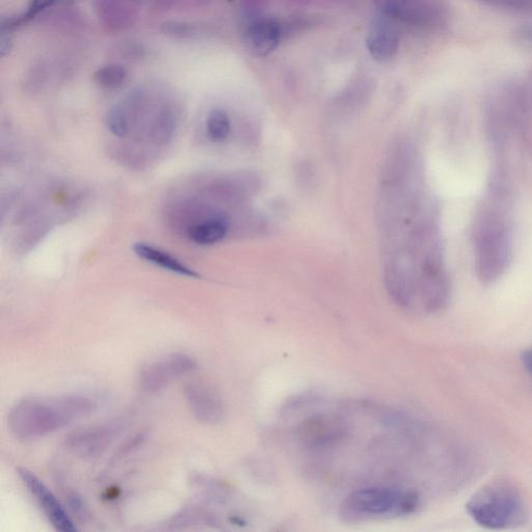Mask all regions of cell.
<instances>
[{
    "mask_svg": "<svg viewBox=\"0 0 532 532\" xmlns=\"http://www.w3.org/2000/svg\"><path fill=\"white\" fill-rule=\"evenodd\" d=\"M475 264L478 276L485 282L499 279L513 258V228L510 196L503 183L493 184L475 220Z\"/></svg>",
    "mask_w": 532,
    "mask_h": 532,
    "instance_id": "obj_1",
    "label": "cell"
},
{
    "mask_svg": "<svg viewBox=\"0 0 532 532\" xmlns=\"http://www.w3.org/2000/svg\"><path fill=\"white\" fill-rule=\"evenodd\" d=\"M97 409L96 399L86 394L26 398L13 407L8 424L17 439L32 441L60 431Z\"/></svg>",
    "mask_w": 532,
    "mask_h": 532,
    "instance_id": "obj_2",
    "label": "cell"
},
{
    "mask_svg": "<svg viewBox=\"0 0 532 532\" xmlns=\"http://www.w3.org/2000/svg\"><path fill=\"white\" fill-rule=\"evenodd\" d=\"M470 517L488 529H509L526 523L528 512L518 488L498 480L477 491L467 503Z\"/></svg>",
    "mask_w": 532,
    "mask_h": 532,
    "instance_id": "obj_3",
    "label": "cell"
},
{
    "mask_svg": "<svg viewBox=\"0 0 532 532\" xmlns=\"http://www.w3.org/2000/svg\"><path fill=\"white\" fill-rule=\"evenodd\" d=\"M419 505L417 493L391 487H368L350 494L341 504L345 521L363 522L404 517L414 513Z\"/></svg>",
    "mask_w": 532,
    "mask_h": 532,
    "instance_id": "obj_4",
    "label": "cell"
},
{
    "mask_svg": "<svg viewBox=\"0 0 532 532\" xmlns=\"http://www.w3.org/2000/svg\"><path fill=\"white\" fill-rule=\"evenodd\" d=\"M380 13L397 23L433 29L444 23L446 11L439 0H378Z\"/></svg>",
    "mask_w": 532,
    "mask_h": 532,
    "instance_id": "obj_5",
    "label": "cell"
},
{
    "mask_svg": "<svg viewBox=\"0 0 532 532\" xmlns=\"http://www.w3.org/2000/svg\"><path fill=\"white\" fill-rule=\"evenodd\" d=\"M196 368L197 363L191 356L172 354L146 366L140 375V385L144 391L155 393Z\"/></svg>",
    "mask_w": 532,
    "mask_h": 532,
    "instance_id": "obj_6",
    "label": "cell"
},
{
    "mask_svg": "<svg viewBox=\"0 0 532 532\" xmlns=\"http://www.w3.org/2000/svg\"><path fill=\"white\" fill-rule=\"evenodd\" d=\"M122 430L119 421L96 425L77 431L66 439V447L73 455L81 458H94L108 448Z\"/></svg>",
    "mask_w": 532,
    "mask_h": 532,
    "instance_id": "obj_7",
    "label": "cell"
},
{
    "mask_svg": "<svg viewBox=\"0 0 532 532\" xmlns=\"http://www.w3.org/2000/svg\"><path fill=\"white\" fill-rule=\"evenodd\" d=\"M18 474L24 486L38 501L49 522L58 531L72 532L76 530L74 522L69 517L59 499L44 485L30 470L19 468Z\"/></svg>",
    "mask_w": 532,
    "mask_h": 532,
    "instance_id": "obj_8",
    "label": "cell"
},
{
    "mask_svg": "<svg viewBox=\"0 0 532 532\" xmlns=\"http://www.w3.org/2000/svg\"><path fill=\"white\" fill-rule=\"evenodd\" d=\"M401 43L398 23L390 17L380 13L371 25L367 36L366 46L370 56L381 64L392 61Z\"/></svg>",
    "mask_w": 532,
    "mask_h": 532,
    "instance_id": "obj_9",
    "label": "cell"
},
{
    "mask_svg": "<svg viewBox=\"0 0 532 532\" xmlns=\"http://www.w3.org/2000/svg\"><path fill=\"white\" fill-rule=\"evenodd\" d=\"M283 37V25L273 17L253 19L246 28L245 40L252 55L269 56L279 46Z\"/></svg>",
    "mask_w": 532,
    "mask_h": 532,
    "instance_id": "obj_10",
    "label": "cell"
},
{
    "mask_svg": "<svg viewBox=\"0 0 532 532\" xmlns=\"http://www.w3.org/2000/svg\"><path fill=\"white\" fill-rule=\"evenodd\" d=\"M185 397L197 419L205 423H217L224 417L221 397L209 386L192 382L185 387Z\"/></svg>",
    "mask_w": 532,
    "mask_h": 532,
    "instance_id": "obj_11",
    "label": "cell"
},
{
    "mask_svg": "<svg viewBox=\"0 0 532 532\" xmlns=\"http://www.w3.org/2000/svg\"><path fill=\"white\" fill-rule=\"evenodd\" d=\"M99 17L112 31L126 30L138 14V0H97Z\"/></svg>",
    "mask_w": 532,
    "mask_h": 532,
    "instance_id": "obj_12",
    "label": "cell"
},
{
    "mask_svg": "<svg viewBox=\"0 0 532 532\" xmlns=\"http://www.w3.org/2000/svg\"><path fill=\"white\" fill-rule=\"evenodd\" d=\"M133 252L141 259L179 276L199 278V274L169 253L145 243L133 246Z\"/></svg>",
    "mask_w": 532,
    "mask_h": 532,
    "instance_id": "obj_13",
    "label": "cell"
},
{
    "mask_svg": "<svg viewBox=\"0 0 532 532\" xmlns=\"http://www.w3.org/2000/svg\"><path fill=\"white\" fill-rule=\"evenodd\" d=\"M228 231V220L223 216H214L191 226L188 237L196 245L211 246L223 241Z\"/></svg>",
    "mask_w": 532,
    "mask_h": 532,
    "instance_id": "obj_14",
    "label": "cell"
},
{
    "mask_svg": "<svg viewBox=\"0 0 532 532\" xmlns=\"http://www.w3.org/2000/svg\"><path fill=\"white\" fill-rule=\"evenodd\" d=\"M72 0H31L30 6L26 12L15 17H9L2 21V31L10 32L19 28L23 24L34 20L44 11L59 5H66Z\"/></svg>",
    "mask_w": 532,
    "mask_h": 532,
    "instance_id": "obj_15",
    "label": "cell"
},
{
    "mask_svg": "<svg viewBox=\"0 0 532 532\" xmlns=\"http://www.w3.org/2000/svg\"><path fill=\"white\" fill-rule=\"evenodd\" d=\"M127 69L120 64L104 65L94 73V82L103 89H118L126 82Z\"/></svg>",
    "mask_w": 532,
    "mask_h": 532,
    "instance_id": "obj_16",
    "label": "cell"
},
{
    "mask_svg": "<svg viewBox=\"0 0 532 532\" xmlns=\"http://www.w3.org/2000/svg\"><path fill=\"white\" fill-rule=\"evenodd\" d=\"M231 122L228 114L221 109L212 110L206 120V132L212 142L222 143L230 135Z\"/></svg>",
    "mask_w": 532,
    "mask_h": 532,
    "instance_id": "obj_17",
    "label": "cell"
},
{
    "mask_svg": "<svg viewBox=\"0 0 532 532\" xmlns=\"http://www.w3.org/2000/svg\"><path fill=\"white\" fill-rule=\"evenodd\" d=\"M131 114L124 102L118 103L108 114V127L114 136L124 138L131 127Z\"/></svg>",
    "mask_w": 532,
    "mask_h": 532,
    "instance_id": "obj_18",
    "label": "cell"
},
{
    "mask_svg": "<svg viewBox=\"0 0 532 532\" xmlns=\"http://www.w3.org/2000/svg\"><path fill=\"white\" fill-rule=\"evenodd\" d=\"M480 2L499 9L532 14V0H480Z\"/></svg>",
    "mask_w": 532,
    "mask_h": 532,
    "instance_id": "obj_19",
    "label": "cell"
},
{
    "mask_svg": "<svg viewBox=\"0 0 532 532\" xmlns=\"http://www.w3.org/2000/svg\"><path fill=\"white\" fill-rule=\"evenodd\" d=\"M163 32L174 38H190L196 35V26L182 22H166Z\"/></svg>",
    "mask_w": 532,
    "mask_h": 532,
    "instance_id": "obj_20",
    "label": "cell"
},
{
    "mask_svg": "<svg viewBox=\"0 0 532 532\" xmlns=\"http://www.w3.org/2000/svg\"><path fill=\"white\" fill-rule=\"evenodd\" d=\"M515 37L519 43L532 48V22H526L518 26Z\"/></svg>",
    "mask_w": 532,
    "mask_h": 532,
    "instance_id": "obj_21",
    "label": "cell"
},
{
    "mask_svg": "<svg viewBox=\"0 0 532 532\" xmlns=\"http://www.w3.org/2000/svg\"><path fill=\"white\" fill-rule=\"evenodd\" d=\"M11 48L12 39L9 35V32L2 31V38H0V56H2V58H5Z\"/></svg>",
    "mask_w": 532,
    "mask_h": 532,
    "instance_id": "obj_22",
    "label": "cell"
},
{
    "mask_svg": "<svg viewBox=\"0 0 532 532\" xmlns=\"http://www.w3.org/2000/svg\"><path fill=\"white\" fill-rule=\"evenodd\" d=\"M522 362L524 367L529 372V375L532 377V350L525 351L522 354Z\"/></svg>",
    "mask_w": 532,
    "mask_h": 532,
    "instance_id": "obj_23",
    "label": "cell"
}]
</instances>
